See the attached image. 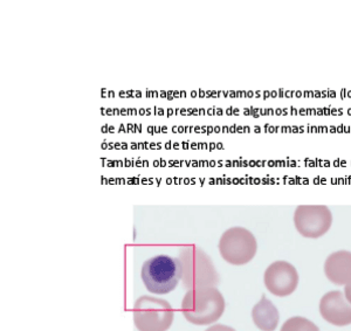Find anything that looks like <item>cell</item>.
I'll list each match as a JSON object with an SVG mask.
<instances>
[{"label":"cell","mask_w":351,"mask_h":331,"mask_svg":"<svg viewBox=\"0 0 351 331\" xmlns=\"http://www.w3.org/2000/svg\"><path fill=\"white\" fill-rule=\"evenodd\" d=\"M225 299L216 287L188 291L182 301V312L189 322L196 326L215 323L225 311Z\"/></svg>","instance_id":"6da1fadb"},{"label":"cell","mask_w":351,"mask_h":331,"mask_svg":"<svg viewBox=\"0 0 351 331\" xmlns=\"http://www.w3.org/2000/svg\"><path fill=\"white\" fill-rule=\"evenodd\" d=\"M184 287L188 291L216 287L220 278L210 256L196 246L182 248L178 256Z\"/></svg>","instance_id":"7a4b0ae2"},{"label":"cell","mask_w":351,"mask_h":331,"mask_svg":"<svg viewBox=\"0 0 351 331\" xmlns=\"http://www.w3.org/2000/svg\"><path fill=\"white\" fill-rule=\"evenodd\" d=\"M141 276L150 293L157 295L169 294L175 291L182 280L180 260L169 256H154L144 262Z\"/></svg>","instance_id":"3957f363"},{"label":"cell","mask_w":351,"mask_h":331,"mask_svg":"<svg viewBox=\"0 0 351 331\" xmlns=\"http://www.w3.org/2000/svg\"><path fill=\"white\" fill-rule=\"evenodd\" d=\"M132 316L138 331H167L172 326L175 311L168 301L144 295L134 304Z\"/></svg>","instance_id":"277c9868"},{"label":"cell","mask_w":351,"mask_h":331,"mask_svg":"<svg viewBox=\"0 0 351 331\" xmlns=\"http://www.w3.org/2000/svg\"><path fill=\"white\" fill-rule=\"evenodd\" d=\"M219 252L228 264L243 266L256 256L258 243L256 236L247 228H228L220 238Z\"/></svg>","instance_id":"5b68a950"},{"label":"cell","mask_w":351,"mask_h":331,"mask_svg":"<svg viewBox=\"0 0 351 331\" xmlns=\"http://www.w3.org/2000/svg\"><path fill=\"white\" fill-rule=\"evenodd\" d=\"M294 225L301 236L317 239L330 230L332 213L324 205H300L294 213Z\"/></svg>","instance_id":"8992f818"},{"label":"cell","mask_w":351,"mask_h":331,"mask_svg":"<svg viewBox=\"0 0 351 331\" xmlns=\"http://www.w3.org/2000/svg\"><path fill=\"white\" fill-rule=\"evenodd\" d=\"M263 282L267 291L273 295H291L299 284V274L296 268L287 261L271 262L265 271Z\"/></svg>","instance_id":"52a82bcc"},{"label":"cell","mask_w":351,"mask_h":331,"mask_svg":"<svg viewBox=\"0 0 351 331\" xmlns=\"http://www.w3.org/2000/svg\"><path fill=\"white\" fill-rule=\"evenodd\" d=\"M319 312L327 322L336 327L351 324V304L342 291H332L324 294L319 301Z\"/></svg>","instance_id":"ba28073f"},{"label":"cell","mask_w":351,"mask_h":331,"mask_svg":"<svg viewBox=\"0 0 351 331\" xmlns=\"http://www.w3.org/2000/svg\"><path fill=\"white\" fill-rule=\"evenodd\" d=\"M324 273L328 280L336 286H347L351 282V252L331 253L324 262Z\"/></svg>","instance_id":"9c48e42d"},{"label":"cell","mask_w":351,"mask_h":331,"mask_svg":"<svg viewBox=\"0 0 351 331\" xmlns=\"http://www.w3.org/2000/svg\"><path fill=\"white\" fill-rule=\"evenodd\" d=\"M252 319L261 331H274L279 324V310L266 295L252 309Z\"/></svg>","instance_id":"30bf717a"},{"label":"cell","mask_w":351,"mask_h":331,"mask_svg":"<svg viewBox=\"0 0 351 331\" xmlns=\"http://www.w3.org/2000/svg\"><path fill=\"white\" fill-rule=\"evenodd\" d=\"M280 331H319V327L306 317L294 316L288 319Z\"/></svg>","instance_id":"8fae6325"},{"label":"cell","mask_w":351,"mask_h":331,"mask_svg":"<svg viewBox=\"0 0 351 331\" xmlns=\"http://www.w3.org/2000/svg\"><path fill=\"white\" fill-rule=\"evenodd\" d=\"M205 331H236V329L225 326V324H215V326L208 328Z\"/></svg>","instance_id":"7c38bea8"},{"label":"cell","mask_w":351,"mask_h":331,"mask_svg":"<svg viewBox=\"0 0 351 331\" xmlns=\"http://www.w3.org/2000/svg\"><path fill=\"white\" fill-rule=\"evenodd\" d=\"M344 296H346L348 302L351 304V282L344 287Z\"/></svg>","instance_id":"4fadbf2b"}]
</instances>
